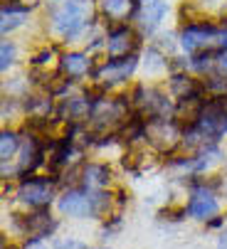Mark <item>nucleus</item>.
I'll return each instance as SVG.
<instances>
[{
  "label": "nucleus",
  "mask_w": 227,
  "mask_h": 249,
  "mask_svg": "<svg viewBox=\"0 0 227 249\" xmlns=\"http://www.w3.org/2000/svg\"><path fill=\"white\" fill-rule=\"evenodd\" d=\"M180 45L193 59H220L227 52V30L210 22H190L180 32Z\"/></svg>",
  "instance_id": "f257e3e1"
},
{
  "label": "nucleus",
  "mask_w": 227,
  "mask_h": 249,
  "mask_svg": "<svg viewBox=\"0 0 227 249\" xmlns=\"http://www.w3.org/2000/svg\"><path fill=\"white\" fill-rule=\"evenodd\" d=\"M89 22V3L87 0H64L55 13V30L62 37L72 40L87 27Z\"/></svg>",
  "instance_id": "f03ea898"
},
{
  "label": "nucleus",
  "mask_w": 227,
  "mask_h": 249,
  "mask_svg": "<svg viewBox=\"0 0 227 249\" xmlns=\"http://www.w3.org/2000/svg\"><path fill=\"white\" fill-rule=\"evenodd\" d=\"M180 131L183 128L173 119H166V116L146 119V124H143V138L156 151H170V148H175L178 141H180Z\"/></svg>",
  "instance_id": "7ed1b4c3"
},
{
  "label": "nucleus",
  "mask_w": 227,
  "mask_h": 249,
  "mask_svg": "<svg viewBox=\"0 0 227 249\" xmlns=\"http://www.w3.org/2000/svg\"><path fill=\"white\" fill-rule=\"evenodd\" d=\"M89 121L96 131H111V128H119L126 126V104L116 101V99H99L92 104V114Z\"/></svg>",
  "instance_id": "20e7f679"
},
{
  "label": "nucleus",
  "mask_w": 227,
  "mask_h": 249,
  "mask_svg": "<svg viewBox=\"0 0 227 249\" xmlns=\"http://www.w3.org/2000/svg\"><path fill=\"white\" fill-rule=\"evenodd\" d=\"M138 47V37L136 32L126 25H119L109 32L106 37V50H109V59H121V57H131L133 50Z\"/></svg>",
  "instance_id": "39448f33"
},
{
  "label": "nucleus",
  "mask_w": 227,
  "mask_h": 249,
  "mask_svg": "<svg viewBox=\"0 0 227 249\" xmlns=\"http://www.w3.org/2000/svg\"><path fill=\"white\" fill-rule=\"evenodd\" d=\"M18 197L32 207H45L52 197V180L47 178H30V180L20 183Z\"/></svg>",
  "instance_id": "423d86ee"
},
{
  "label": "nucleus",
  "mask_w": 227,
  "mask_h": 249,
  "mask_svg": "<svg viewBox=\"0 0 227 249\" xmlns=\"http://www.w3.org/2000/svg\"><path fill=\"white\" fill-rule=\"evenodd\" d=\"M136 69V54L131 57H121V59H106L99 69H96V79L99 82H124L126 77H131V72Z\"/></svg>",
  "instance_id": "0eeeda50"
},
{
  "label": "nucleus",
  "mask_w": 227,
  "mask_h": 249,
  "mask_svg": "<svg viewBox=\"0 0 227 249\" xmlns=\"http://www.w3.org/2000/svg\"><path fill=\"white\" fill-rule=\"evenodd\" d=\"M59 210L67 217H87V215H94V202H92V195H84L79 190H69L62 195Z\"/></svg>",
  "instance_id": "6e6552de"
},
{
  "label": "nucleus",
  "mask_w": 227,
  "mask_h": 249,
  "mask_svg": "<svg viewBox=\"0 0 227 249\" xmlns=\"http://www.w3.org/2000/svg\"><path fill=\"white\" fill-rule=\"evenodd\" d=\"M136 96H138V111H141V116H146V119L166 116L168 101L163 99L161 91H156V89H138Z\"/></svg>",
  "instance_id": "1a4fd4ad"
},
{
  "label": "nucleus",
  "mask_w": 227,
  "mask_h": 249,
  "mask_svg": "<svg viewBox=\"0 0 227 249\" xmlns=\"http://www.w3.org/2000/svg\"><path fill=\"white\" fill-rule=\"evenodd\" d=\"M59 69H62V74L67 79H82L92 72V59L87 54H82V52H69V54L62 57Z\"/></svg>",
  "instance_id": "9d476101"
},
{
  "label": "nucleus",
  "mask_w": 227,
  "mask_h": 249,
  "mask_svg": "<svg viewBox=\"0 0 227 249\" xmlns=\"http://www.w3.org/2000/svg\"><path fill=\"white\" fill-rule=\"evenodd\" d=\"M188 212L195 217V220H210L217 215V200L208 193V190H198L190 200V207H188Z\"/></svg>",
  "instance_id": "9b49d317"
},
{
  "label": "nucleus",
  "mask_w": 227,
  "mask_h": 249,
  "mask_svg": "<svg viewBox=\"0 0 227 249\" xmlns=\"http://www.w3.org/2000/svg\"><path fill=\"white\" fill-rule=\"evenodd\" d=\"M163 15H166V3H163V0L146 3V5L141 8V13H138V27H141L143 32H153V30L161 25Z\"/></svg>",
  "instance_id": "f8f14e48"
},
{
  "label": "nucleus",
  "mask_w": 227,
  "mask_h": 249,
  "mask_svg": "<svg viewBox=\"0 0 227 249\" xmlns=\"http://www.w3.org/2000/svg\"><path fill=\"white\" fill-rule=\"evenodd\" d=\"M22 227H25V234H30L32 239H40V237H47V232L55 230V220L47 215V212L40 210V212H35V215L25 217Z\"/></svg>",
  "instance_id": "ddd939ff"
},
{
  "label": "nucleus",
  "mask_w": 227,
  "mask_h": 249,
  "mask_svg": "<svg viewBox=\"0 0 227 249\" xmlns=\"http://www.w3.org/2000/svg\"><path fill=\"white\" fill-rule=\"evenodd\" d=\"M109 178H111V170H109L106 165H101V163H89V165H84V170H82V180H84V185H87L89 190L104 188V185L109 183Z\"/></svg>",
  "instance_id": "4468645a"
},
{
  "label": "nucleus",
  "mask_w": 227,
  "mask_h": 249,
  "mask_svg": "<svg viewBox=\"0 0 227 249\" xmlns=\"http://www.w3.org/2000/svg\"><path fill=\"white\" fill-rule=\"evenodd\" d=\"M99 8L111 20H124L136 10V3L133 0H99Z\"/></svg>",
  "instance_id": "2eb2a0df"
},
{
  "label": "nucleus",
  "mask_w": 227,
  "mask_h": 249,
  "mask_svg": "<svg viewBox=\"0 0 227 249\" xmlns=\"http://www.w3.org/2000/svg\"><path fill=\"white\" fill-rule=\"evenodd\" d=\"M18 151V136L10 133V131H3V143H0V156H3V160L8 163Z\"/></svg>",
  "instance_id": "dca6fc26"
},
{
  "label": "nucleus",
  "mask_w": 227,
  "mask_h": 249,
  "mask_svg": "<svg viewBox=\"0 0 227 249\" xmlns=\"http://www.w3.org/2000/svg\"><path fill=\"white\" fill-rule=\"evenodd\" d=\"M13 54H15V47L10 42H3V69H8L13 64Z\"/></svg>",
  "instance_id": "f3484780"
},
{
  "label": "nucleus",
  "mask_w": 227,
  "mask_h": 249,
  "mask_svg": "<svg viewBox=\"0 0 227 249\" xmlns=\"http://www.w3.org/2000/svg\"><path fill=\"white\" fill-rule=\"evenodd\" d=\"M161 54L156 52V50H151V59H158ZM161 67H166V62H151V72H158Z\"/></svg>",
  "instance_id": "a211bd4d"
},
{
  "label": "nucleus",
  "mask_w": 227,
  "mask_h": 249,
  "mask_svg": "<svg viewBox=\"0 0 227 249\" xmlns=\"http://www.w3.org/2000/svg\"><path fill=\"white\" fill-rule=\"evenodd\" d=\"M217 64H220V72H225V74H227V52L217 59Z\"/></svg>",
  "instance_id": "6ab92c4d"
},
{
  "label": "nucleus",
  "mask_w": 227,
  "mask_h": 249,
  "mask_svg": "<svg viewBox=\"0 0 227 249\" xmlns=\"http://www.w3.org/2000/svg\"><path fill=\"white\" fill-rule=\"evenodd\" d=\"M143 3H153V0H143Z\"/></svg>",
  "instance_id": "aec40b11"
}]
</instances>
